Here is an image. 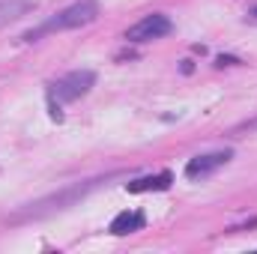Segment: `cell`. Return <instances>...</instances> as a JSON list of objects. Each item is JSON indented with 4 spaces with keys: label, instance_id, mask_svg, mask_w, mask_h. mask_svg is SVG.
Wrapping results in <instances>:
<instances>
[{
    "label": "cell",
    "instance_id": "6da1fadb",
    "mask_svg": "<svg viewBox=\"0 0 257 254\" xmlns=\"http://www.w3.org/2000/svg\"><path fill=\"white\" fill-rule=\"evenodd\" d=\"M108 180H114V174H108V177H93V180H84V183H72V186L54 191V194H45V197H39V200L21 206L18 212H12V215H9V224L39 221V218H48V215H54V212H60V209H69V206H75L78 200H84L90 191H96L99 186H108Z\"/></svg>",
    "mask_w": 257,
    "mask_h": 254
},
{
    "label": "cell",
    "instance_id": "7a4b0ae2",
    "mask_svg": "<svg viewBox=\"0 0 257 254\" xmlns=\"http://www.w3.org/2000/svg\"><path fill=\"white\" fill-rule=\"evenodd\" d=\"M96 18H99V3H96V0H78V3H72V6L60 9L57 15H51L48 21H42L39 27L27 30L21 39H24V42H36V39H42V36H48V33H60V30L84 27V24H90V21H96Z\"/></svg>",
    "mask_w": 257,
    "mask_h": 254
},
{
    "label": "cell",
    "instance_id": "3957f363",
    "mask_svg": "<svg viewBox=\"0 0 257 254\" xmlns=\"http://www.w3.org/2000/svg\"><path fill=\"white\" fill-rule=\"evenodd\" d=\"M93 87H96V72L93 69H72L51 84L48 96H51V102L60 105V102H75V99L87 96Z\"/></svg>",
    "mask_w": 257,
    "mask_h": 254
},
{
    "label": "cell",
    "instance_id": "277c9868",
    "mask_svg": "<svg viewBox=\"0 0 257 254\" xmlns=\"http://www.w3.org/2000/svg\"><path fill=\"white\" fill-rule=\"evenodd\" d=\"M174 30V21L168 18V15H162V12H153V15H144L138 24H132L126 30V39L128 42H135V45H141V42H153V39H162V36H168Z\"/></svg>",
    "mask_w": 257,
    "mask_h": 254
},
{
    "label": "cell",
    "instance_id": "5b68a950",
    "mask_svg": "<svg viewBox=\"0 0 257 254\" xmlns=\"http://www.w3.org/2000/svg\"><path fill=\"white\" fill-rule=\"evenodd\" d=\"M230 159H233L230 150H215V153L194 156V159H189V165H186V177L189 180H206L209 174H215L218 168H224Z\"/></svg>",
    "mask_w": 257,
    "mask_h": 254
},
{
    "label": "cell",
    "instance_id": "8992f818",
    "mask_svg": "<svg viewBox=\"0 0 257 254\" xmlns=\"http://www.w3.org/2000/svg\"><path fill=\"white\" fill-rule=\"evenodd\" d=\"M171 183H174L171 171H162V174L141 177V180H132V183H126V191H132V194H144V191H165V189H171Z\"/></svg>",
    "mask_w": 257,
    "mask_h": 254
},
{
    "label": "cell",
    "instance_id": "52a82bcc",
    "mask_svg": "<svg viewBox=\"0 0 257 254\" xmlns=\"http://www.w3.org/2000/svg\"><path fill=\"white\" fill-rule=\"evenodd\" d=\"M33 9H36L33 0H0V27H6V24H12L18 18L30 15Z\"/></svg>",
    "mask_w": 257,
    "mask_h": 254
},
{
    "label": "cell",
    "instance_id": "ba28073f",
    "mask_svg": "<svg viewBox=\"0 0 257 254\" xmlns=\"http://www.w3.org/2000/svg\"><path fill=\"white\" fill-rule=\"evenodd\" d=\"M144 224H147L144 212H135V209L128 212V209H126V212H120V215H117V218L111 221V233H114V236H128V233L141 230Z\"/></svg>",
    "mask_w": 257,
    "mask_h": 254
},
{
    "label": "cell",
    "instance_id": "9c48e42d",
    "mask_svg": "<svg viewBox=\"0 0 257 254\" xmlns=\"http://www.w3.org/2000/svg\"><path fill=\"white\" fill-rule=\"evenodd\" d=\"M254 132H257V117H251V120H245V123H239V126L230 129L233 138H239V135H254Z\"/></svg>",
    "mask_w": 257,
    "mask_h": 254
},
{
    "label": "cell",
    "instance_id": "30bf717a",
    "mask_svg": "<svg viewBox=\"0 0 257 254\" xmlns=\"http://www.w3.org/2000/svg\"><path fill=\"white\" fill-rule=\"evenodd\" d=\"M239 63V60H236V57H224V54H221V57H218V66H236Z\"/></svg>",
    "mask_w": 257,
    "mask_h": 254
},
{
    "label": "cell",
    "instance_id": "8fae6325",
    "mask_svg": "<svg viewBox=\"0 0 257 254\" xmlns=\"http://www.w3.org/2000/svg\"><path fill=\"white\" fill-rule=\"evenodd\" d=\"M248 18H251V21H257V6H251V9H248Z\"/></svg>",
    "mask_w": 257,
    "mask_h": 254
}]
</instances>
